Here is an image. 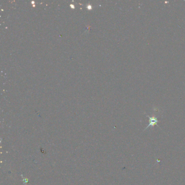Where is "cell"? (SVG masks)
<instances>
[{
  "label": "cell",
  "instance_id": "obj_1",
  "mask_svg": "<svg viewBox=\"0 0 185 185\" xmlns=\"http://www.w3.org/2000/svg\"><path fill=\"white\" fill-rule=\"evenodd\" d=\"M149 118V124L147 127H146L145 129H144V131L146 130V129H147L149 127H154V125H157V127H159V125L157 124V123H159V121L157 120V118L155 116H153V117H150V116H147Z\"/></svg>",
  "mask_w": 185,
  "mask_h": 185
}]
</instances>
